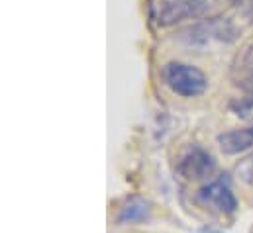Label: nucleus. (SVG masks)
Returning <instances> with one entry per match:
<instances>
[{
  "instance_id": "nucleus-10",
  "label": "nucleus",
  "mask_w": 253,
  "mask_h": 233,
  "mask_svg": "<svg viewBox=\"0 0 253 233\" xmlns=\"http://www.w3.org/2000/svg\"><path fill=\"white\" fill-rule=\"evenodd\" d=\"M240 175H242V178H244L248 184H253V159H250V161L240 169Z\"/></svg>"
},
{
  "instance_id": "nucleus-5",
  "label": "nucleus",
  "mask_w": 253,
  "mask_h": 233,
  "mask_svg": "<svg viewBox=\"0 0 253 233\" xmlns=\"http://www.w3.org/2000/svg\"><path fill=\"white\" fill-rule=\"evenodd\" d=\"M190 43H206L210 39H218V41H234L236 39V28L232 26L230 20H208L206 24L196 26L194 30H190L189 36Z\"/></svg>"
},
{
  "instance_id": "nucleus-4",
  "label": "nucleus",
  "mask_w": 253,
  "mask_h": 233,
  "mask_svg": "<svg viewBox=\"0 0 253 233\" xmlns=\"http://www.w3.org/2000/svg\"><path fill=\"white\" fill-rule=\"evenodd\" d=\"M216 171L214 157L200 145L190 143L177 159V173L185 180H204Z\"/></svg>"
},
{
  "instance_id": "nucleus-3",
  "label": "nucleus",
  "mask_w": 253,
  "mask_h": 233,
  "mask_svg": "<svg viewBox=\"0 0 253 233\" xmlns=\"http://www.w3.org/2000/svg\"><path fill=\"white\" fill-rule=\"evenodd\" d=\"M194 200L200 208L210 210L220 216H232L238 212V198H236L228 178H218V180L204 184L196 192Z\"/></svg>"
},
{
  "instance_id": "nucleus-12",
  "label": "nucleus",
  "mask_w": 253,
  "mask_h": 233,
  "mask_svg": "<svg viewBox=\"0 0 253 233\" xmlns=\"http://www.w3.org/2000/svg\"><path fill=\"white\" fill-rule=\"evenodd\" d=\"M200 233H222L220 230H214V228H202Z\"/></svg>"
},
{
  "instance_id": "nucleus-11",
  "label": "nucleus",
  "mask_w": 253,
  "mask_h": 233,
  "mask_svg": "<svg viewBox=\"0 0 253 233\" xmlns=\"http://www.w3.org/2000/svg\"><path fill=\"white\" fill-rule=\"evenodd\" d=\"M232 2L244 12H253V0H232Z\"/></svg>"
},
{
  "instance_id": "nucleus-8",
  "label": "nucleus",
  "mask_w": 253,
  "mask_h": 233,
  "mask_svg": "<svg viewBox=\"0 0 253 233\" xmlns=\"http://www.w3.org/2000/svg\"><path fill=\"white\" fill-rule=\"evenodd\" d=\"M149 204L143 200V198H137V196H133V198H129L126 204H124V208L120 210V214H118V224H122V226H126V224H139V222H143V220H147L149 218Z\"/></svg>"
},
{
  "instance_id": "nucleus-2",
  "label": "nucleus",
  "mask_w": 253,
  "mask_h": 233,
  "mask_svg": "<svg viewBox=\"0 0 253 233\" xmlns=\"http://www.w3.org/2000/svg\"><path fill=\"white\" fill-rule=\"evenodd\" d=\"M216 4V0H153L151 14L159 26H173L177 22L200 18Z\"/></svg>"
},
{
  "instance_id": "nucleus-6",
  "label": "nucleus",
  "mask_w": 253,
  "mask_h": 233,
  "mask_svg": "<svg viewBox=\"0 0 253 233\" xmlns=\"http://www.w3.org/2000/svg\"><path fill=\"white\" fill-rule=\"evenodd\" d=\"M218 145L224 155H238L242 151H248L253 147V125L218 135Z\"/></svg>"
},
{
  "instance_id": "nucleus-1",
  "label": "nucleus",
  "mask_w": 253,
  "mask_h": 233,
  "mask_svg": "<svg viewBox=\"0 0 253 233\" xmlns=\"http://www.w3.org/2000/svg\"><path fill=\"white\" fill-rule=\"evenodd\" d=\"M161 78L167 88H171L175 94L185 98L200 96L208 86L206 75L200 69L187 63H177V61L167 63L161 69Z\"/></svg>"
},
{
  "instance_id": "nucleus-7",
  "label": "nucleus",
  "mask_w": 253,
  "mask_h": 233,
  "mask_svg": "<svg viewBox=\"0 0 253 233\" xmlns=\"http://www.w3.org/2000/svg\"><path fill=\"white\" fill-rule=\"evenodd\" d=\"M232 78L238 88L250 92L253 88V43L248 45L236 59L232 67Z\"/></svg>"
},
{
  "instance_id": "nucleus-9",
  "label": "nucleus",
  "mask_w": 253,
  "mask_h": 233,
  "mask_svg": "<svg viewBox=\"0 0 253 233\" xmlns=\"http://www.w3.org/2000/svg\"><path fill=\"white\" fill-rule=\"evenodd\" d=\"M230 110L240 119H253V88L242 98H234L230 102Z\"/></svg>"
}]
</instances>
